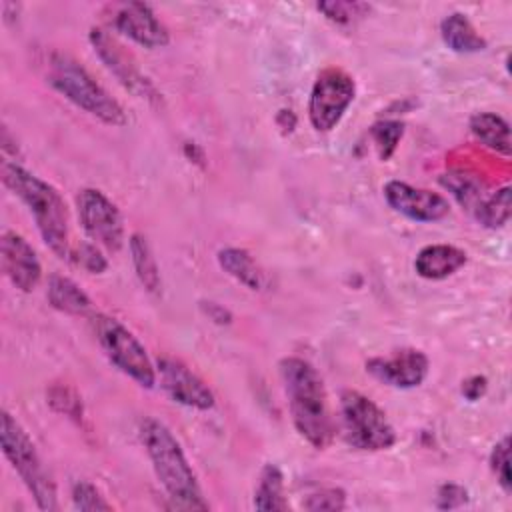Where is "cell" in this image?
I'll use <instances>...</instances> for the list:
<instances>
[{"label":"cell","mask_w":512,"mask_h":512,"mask_svg":"<svg viewBox=\"0 0 512 512\" xmlns=\"http://www.w3.org/2000/svg\"><path fill=\"white\" fill-rule=\"evenodd\" d=\"M278 368L294 428L310 446L326 448L334 438V422L318 370L298 356L282 358Z\"/></svg>","instance_id":"obj_1"},{"label":"cell","mask_w":512,"mask_h":512,"mask_svg":"<svg viewBox=\"0 0 512 512\" xmlns=\"http://www.w3.org/2000/svg\"><path fill=\"white\" fill-rule=\"evenodd\" d=\"M140 442L152 462L154 474L176 510H208L198 478L170 428L160 420L142 418L138 428Z\"/></svg>","instance_id":"obj_2"},{"label":"cell","mask_w":512,"mask_h":512,"mask_svg":"<svg viewBox=\"0 0 512 512\" xmlns=\"http://www.w3.org/2000/svg\"><path fill=\"white\" fill-rule=\"evenodd\" d=\"M2 182L14 196H18L24 202V206L36 222V228L44 244L58 258L68 260L72 254L68 208L60 192L40 176L28 172L26 168L10 160L2 164Z\"/></svg>","instance_id":"obj_3"},{"label":"cell","mask_w":512,"mask_h":512,"mask_svg":"<svg viewBox=\"0 0 512 512\" xmlns=\"http://www.w3.org/2000/svg\"><path fill=\"white\" fill-rule=\"evenodd\" d=\"M46 80L76 108L98 118L108 126H124L128 122L124 108L114 100L102 84L70 54L50 52L46 60Z\"/></svg>","instance_id":"obj_4"},{"label":"cell","mask_w":512,"mask_h":512,"mask_svg":"<svg viewBox=\"0 0 512 512\" xmlns=\"http://www.w3.org/2000/svg\"><path fill=\"white\" fill-rule=\"evenodd\" d=\"M0 444L2 452L28 488V492L34 496V502L40 510H58L56 500V486L44 468L30 436L20 426V422L10 414L2 412L0 416Z\"/></svg>","instance_id":"obj_5"},{"label":"cell","mask_w":512,"mask_h":512,"mask_svg":"<svg viewBox=\"0 0 512 512\" xmlns=\"http://www.w3.org/2000/svg\"><path fill=\"white\" fill-rule=\"evenodd\" d=\"M90 328L106 358L122 374L132 378L142 388H154L156 366L152 364L140 340L124 324L106 314L96 312L90 316Z\"/></svg>","instance_id":"obj_6"},{"label":"cell","mask_w":512,"mask_h":512,"mask_svg":"<svg viewBox=\"0 0 512 512\" xmlns=\"http://www.w3.org/2000/svg\"><path fill=\"white\" fill-rule=\"evenodd\" d=\"M340 418L342 434L356 450H388L398 440L394 426L380 406L358 390H344L340 394Z\"/></svg>","instance_id":"obj_7"},{"label":"cell","mask_w":512,"mask_h":512,"mask_svg":"<svg viewBox=\"0 0 512 512\" xmlns=\"http://www.w3.org/2000/svg\"><path fill=\"white\" fill-rule=\"evenodd\" d=\"M356 96L354 78L336 66L324 68L312 84L308 118L316 132H330L346 114Z\"/></svg>","instance_id":"obj_8"},{"label":"cell","mask_w":512,"mask_h":512,"mask_svg":"<svg viewBox=\"0 0 512 512\" xmlns=\"http://www.w3.org/2000/svg\"><path fill=\"white\" fill-rule=\"evenodd\" d=\"M90 44H92L96 56L108 68V72L114 74L116 80L128 92H132L134 96H138V98H142V100H146L154 106L162 104V94L158 92V88L140 70L134 56L130 52H126V48L114 36H110L102 28H92L90 30Z\"/></svg>","instance_id":"obj_9"},{"label":"cell","mask_w":512,"mask_h":512,"mask_svg":"<svg viewBox=\"0 0 512 512\" xmlns=\"http://www.w3.org/2000/svg\"><path fill=\"white\" fill-rule=\"evenodd\" d=\"M78 220L92 244L118 252L124 244V222L116 204L98 188H84L76 196Z\"/></svg>","instance_id":"obj_10"},{"label":"cell","mask_w":512,"mask_h":512,"mask_svg":"<svg viewBox=\"0 0 512 512\" xmlns=\"http://www.w3.org/2000/svg\"><path fill=\"white\" fill-rule=\"evenodd\" d=\"M106 14L116 32L148 50L164 48L170 42L168 28L146 2H114L106 6Z\"/></svg>","instance_id":"obj_11"},{"label":"cell","mask_w":512,"mask_h":512,"mask_svg":"<svg viewBox=\"0 0 512 512\" xmlns=\"http://www.w3.org/2000/svg\"><path fill=\"white\" fill-rule=\"evenodd\" d=\"M156 370L160 374V386L170 400L194 410L214 408L216 398L212 390L182 360L172 356H162L156 362Z\"/></svg>","instance_id":"obj_12"},{"label":"cell","mask_w":512,"mask_h":512,"mask_svg":"<svg viewBox=\"0 0 512 512\" xmlns=\"http://www.w3.org/2000/svg\"><path fill=\"white\" fill-rule=\"evenodd\" d=\"M388 206L414 222H436L448 216V200L432 190L416 188L402 180H390L382 188Z\"/></svg>","instance_id":"obj_13"},{"label":"cell","mask_w":512,"mask_h":512,"mask_svg":"<svg viewBox=\"0 0 512 512\" xmlns=\"http://www.w3.org/2000/svg\"><path fill=\"white\" fill-rule=\"evenodd\" d=\"M428 356L418 348H400L388 356H376L366 362V370L392 388H416L428 376Z\"/></svg>","instance_id":"obj_14"},{"label":"cell","mask_w":512,"mask_h":512,"mask_svg":"<svg viewBox=\"0 0 512 512\" xmlns=\"http://www.w3.org/2000/svg\"><path fill=\"white\" fill-rule=\"evenodd\" d=\"M0 250H2V270L8 276V280L18 290L32 292L42 278V266L34 248L20 234L12 230H4Z\"/></svg>","instance_id":"obj_15"},{"label":"cell","mask_w":512,"mask_h":512,"mask_svg":"<svg viewBox=\"0 0 512 512\" xmlns=\"http://www.w3.org/2000/svg\"><path fill=\"white\" fill-rule=\"evenodd\" d=\"M466 252L452 244H428L414 258V272L424 280H444L466 264Z\"/></svg>","instance_id":"obj_16"},{"label":"cell","mask_w":512,"mask_h":512,"mask_svg":"<svg viewBox=\"0 0 512 512\" xmlns=\"http://www.w3.org/2000/svg\"><path fill=\"white\" fill-rule=\"evenodd\" d=\"M440 36L444 44L458 54L482 52L488 46L486 38L474 28V24L462 12H452L446 18H442Z\"/></svg>","instance_id":"obj_17"},{"label":"cell","mask_w":512,"mask_h":512,"mask_svg":"<svg viewBox=\"0 0 512 512\" xmlns=\"http://www.w3.org/2000/svg\"><path fill=\"white\" fill-rule=\"evenodd\" d=\"M46 296L54 310L70 316H86L92 310V300L88 294L74 280L62 274H52L48 278Z\"/></svg>","instance_id":"obj_18"},{"label":"cell","mask_w":512,"mask_h":512,"mask_svg":"<svg viewBox=\"0 0 512 512\" xmlns=\"http://www.w3.org/2000/svg\"><path fill=\"white\" fill-rule=\"evenodd\" d=\"M216 258L220 268L226 274H230L234 280L244 284L246 288L260 290L264 286V272L260 270V266L256 264V260L248 250L230 246V248H222Z\"/></svg>","instance_id":"obj_19"},{"label":"cell","mask_w":512,"mask_h":512,"mask_svg":"<svg viewBox=\"0 0 512 512\" xmlns=\"http://www.w3.org/2000/svg\"><path fill=\"white\" fill-rule=\"evenodd\" d=\"M470 132L486 148L510 156V126L494 112H476L470 116Z\"/></svg>","instance_id":"obj_20"},{"label":"cell","mask_w":512,"mask_h":512,"mask_svg":"<svg viewBox=\"0 0 512 512\" xmlns=\"http://www.w3.org/2000/svg\"><path fill=\"white\" fill-rule=\"evenodd\" d=\"M252 504L256 510H288V500L284 496V474L276 464H266L260 470Z\"/></svg>","instance_id":"obj_21"},{"label":"cell","mask_w":512,"mask_h":512,"mask_svg":"<svg viewBox=\"0 0 512 512\" xmlns=\"http://www.w3.org/2000/svg\"><path fill=\"white\" fill-rule=\"evenodd\" d=\"M474 218L484 226V228H502L512 214V190L510 186H502L494 192H486L484 198L474 206L472 210Z\"/></svg>","instance_id":"obj_22"},{"label":"cell","mask_w":512,"mask_h":512,"mask_svg":"<svg viewBox=\"0 0 512 512\" xmlns=\"http://www.w3.org/2000/svg\"><path fill=\"white\" fill-rule=\"evenodd\" d=\"M130 254H132V264L136 270V276L140 280V284L152 292L158 294L160 292V272H158V264L156 258L152 254V248L148 244V240L142 234H132L130 236Z\"/></svg>","instance_id":"obj_23"},{"label":"cell","mask_w":512,"mask_h":512,"mask_svg":"<svg viewBox=\"0 0 512 512\" xmlns=\"http://www.w3.org/2000/svg\"><path fill=\"white\" fill-rule=\"evenodd\" d=\"M440 184L456 198V202L464 208H468L470 212L474 210V206L484 198L486 190L484 186L470 174L462 172V170H450L444 172L440 178Z\"/></svg>","instance_id":"obj_24"},{"label":"cell","mask_w":512,"mask_h":512,"mask_svg":"<svg viewBox=\"0 0 512 512\" xmlns=\"http://www.w3.org/2000/svg\"><path fill=\"white\" fill-rule=\"evenodd\" d=\"M370 136L372 142L376 146V152L380 156V160H390L392 154L396 152L402 136H404V124L400 120H378L372 124L370 128Z\"/></svg>","instance_id":"obj_25"},{"label":"cell","mask_w":512,"mask_h":512,"mask_svg":"<svg viewBox=\"0 0 512 512\" xmlns=\"http://www.w3.org/2000/svg\"><path fill=\"white\" fill-rule=\"evenodd\" d=\"M318 12L324 14L334 24L350 26L356 20L364 18L370 12V6L364 2H348V0H332V2H318Z\"/></svg>","instance_id":"obj_26"},{"label":"cell","mask_w":512,"mask_h":512,"mask_svg":"<svg viewBox=\"0 0 512 512\" xmlns=\"http://www.w3.org/2000/svg\"><path fill=\"white\" fill-rule=\"evenodd\" d=\"M46 396H48V404H50L56 412H60V414L72 418L74 422H80V420H82V414H84V410H82V400H80V396L76 394L74 388H70L68 384H52V386L48 388V394H46Z\"/></svg>","instance_id":"obj_27"},{"label":"cell","mask_w":512,"mask_h":512,"mask_svg":"<svg viewBox=\"0 0 512 512\" xmlns=\"http://www.w3.org/2000/svg\"><path fill=\"white\" fill-rule=\"evenodd\" d=\"M72 504L76 510L82 512H110L112 504L106 502L102 492L86 480H78L72 486Z\"/></svg>","instance_id":"obj_28"},{"label":"cell","mask_w":512,"mask_h":512,"mask_svg":"<svg viewBox=\"0 0 512 512\" xmlns=\"http://www.w3.org/2000/svg\"><path fill=\"white\" fill-rule=\"evenodd\" d=\"M488 462H490V470L496 476V482L500 484V488L506 494H510L512 478H510V440H508V436H504L500 442H496L492 446Z\"/></svg>","instance_id":"obj_29"},{"label":"cell","mask_w":512,"mask_h":512,"mask_svg":"<svg viewBox=\"0 0 512 512\" xmlns=\"http://www.w3.org/2000/svg\"><path fill=\"white\" fill-rule=\"evenodd\" d=\"M306 510L312 512H336L346 508V494L342 488H322L318 492L308 494V498L302 502Z\"/></svg>","instance_id":"obj_30"},{"label":"cell","mask_w":512,"mask_h":512,"mask_svg":"<svg viewBox=\"0 0 512 512\" xmlns=\"http://www.w3.org/2000/svg\"><path fill=\"white\" fill-rule=\"evenodd\" d=\"M72 256H76L78 266H82L84 270H88L92 274H102L108 268V262L96 244H80V248L76 252H72L70 258Z\"/></svg>","instance_id":"obj_31"},{"label":"cell","mask_w":512,"mask_h":512,"mask_svg":"<svg viewBox=\"0 0 512 512\" xmlns=\"http://www.w3.org/2000/svg\"><path fill=\"white\" fill-rule=\"evenodd\" d=\"M468 502V490L460 484L446 482L436 492V508L438 510H454Z\"/></svg>","instance_id":"obj_32"},{"label":"cell","mask_w":512,"mask_h":512,"mask_svg":"<svg viewBox=\"0 0 512 512\" xmlns=\"http://www.w3.org/2000/svg\"><path fill=\"white\" fill-rule=\"evenodd\" d=\"M486 388H488V380H486V376L474 374V376H470V378H466V380L462 382L460 392H462V396H464L466 400L476 402V400H480V398L484 396Z\"/></svg>","instance_id":"obj_33"},{"label":"cell","mask_w":512,"mask_h":512,"mask_svg":"<svg viewBox=\"0 0 512 512\" xmlns=\"http://www.w3.org/2000/svg\"><path fill=\"white\" fill-rule=\"evenodd\" d=\"M202 308L206 312V316L216 322V324H230L232 322V314L228 308L216 304V302H202Z\"/></svg>","instance_id":"obj_34"}]
</instances>
